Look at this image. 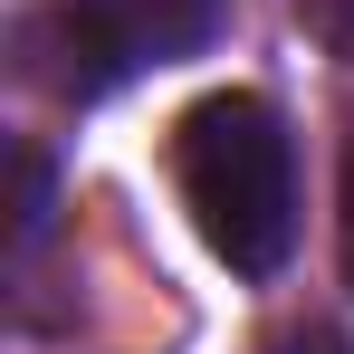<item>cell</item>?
<instances>
[{
	"label": "cell",
	"mask_w": 354,
	"mask_h": 354,
	"mask_svg": "<svg viewBox=\"0 0 354 354\" xmlns=\"http://www.w3.org/2000/svg\"><path fill=\"white\" fill-rule=\"evenodd\" d=\"M173 182L192 230L211 239V259H230L239 278H278L297 249V153L268 96L221 86L173 124Z\"/></svg>",
	"instance_id": "6da1fadb"
},
{
	"label": "cell",
	"mask_w": 354,
	"mask_h": 354,
	"mask_svg": "<svg viewBox=\"0 0 354 354\" xmlns=\"http://www.w3.org/2000/svg\"><path fill=\"white\" fill-rule=\"evenodd\" d=\"M67 19H86L124 67H163V58H192L211 39V0H58Z\"/></svg>",
	"instance_id": "7a4b0ae2"
},
{
	"label": "cell",
	"mask_w": 354,
	"mask_h": 354,
	"mask_svg": "<svg viewBox=\"0 0 354 354\" xmlns=\"http://www.w3.org/2000/svg\"><path fill=\"white\" fill-rule=\"evenodd\" d=\"M48 221V173H39V153H19V239H39Z\"/></svg>",
	"instance_id": "3957f363"
},
{
	"label": "cell",
	"mask_w": 354,
	"mask_h": 354,
	"mask_svg": "<svg viewBox=\"0 0 354 354\" xmlns=\"http://www.w3.org/2000/svg\"><path fill=\"white\" fill-rule=\"evenodd\" d=\"M297 10H306V19H316L335 48H354V0H297Z\"/></svg>",
	"instance_id": "277c9868"
},
{
	"label": "cell",
	"mask_w": 354,
	"mask_h": 354,
	"mask_svg": "<svg viewBox=\"0 0 354 354\" xmlns=\"http://www.w3.org/2000/svg\"><path fill=\"white\" fill-rule=\"evenodd\" d=\"M268 354H345V335H335V326H288Z\"/></svg>",
	"instance_id": "5b68a950"
},
{
	"label": "cell",
	"mask_w": 354,
	"mask_h": 354,
	"mask_svg": "<svg viewBox=\"0 0 354 354\" xmlns=\"http://www.w3.org/2000/svg\"><path fill=\"white\" fill-rule=\"evenodd\" d=\"M345 249H354V230H345Z\"/></svg>",
	"instance_id": "8992f818"
}]
</instances>
